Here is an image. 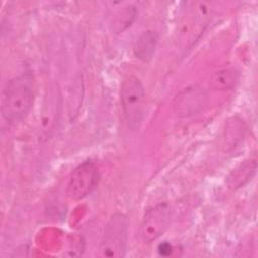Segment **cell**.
<instances>
[{
    "instance_id": "obj_3",
    "label": "cell",
    "mask_w": 258,
    "mask_h": 258,
    "mask_svg": "<svg viewBox=\"0 0 258 258\" xmlns=\"http://www.w3.org/2000/svg\"><path fill=\"white\" fill-rule=\"evenodd\" d=\"M128 217L122 213L114 214L107 225L100 243V255L103 257H122L125 255L128 241Z\"/></svg>"
},
{
    "instance_id": "obj_5",
    "label": "cell",
    "mask_w": 258,
    "mask_h": 258,
    "mask_svg": "<svg viewBox=\"0 0 258 258\" xmlns=\"http://www.w3.org/2000/svg\"><path fill=\"white\" fill-rule=\"evenodd\" d=\"M172 220V210L166 203L157 204L146 211L140 224V236L144 243L158 239L168 229Z\"/></svg>"
},
{
    "instance_id": "obj_6",
    "label": "cell",
    "mask_w": 258,
    "mask_h": 258,
    "mask_svg": "<svg viewBox=\"0 0 258 258\" xmlns=\"http://www.w3.org/2000/svg\"><path fill=\"white\" fill-rule=\"evenodd\" d=\"M207 103L204 91L198 88H186L175 96L173 110L177 116L188 117L200 112Z\"/></svg>"
},
{
    "instance_id": "obj_10",
    "label": "cell",
    "mask_w": 258,
    "mask_h": 258,
    "mask_svg": "<svg viewBox=\"0 0 258 258\" xmlns=\"http://www.w3.org/2000/svg\"><path fill=\"white\" fill-rule=\"evenodd\" d=\"M160 249H163V247L161 246V247H160ZM164 251H165V250H159V252H160L161 254H163V253H164ZM169 253H170V246H169V247H167V249H166V254H169Z\"/></svg>"
},
{
    "instance_id": "obj_4",
    "label": "cell",
    "mask_w": 258,
    "mask_h": 258,
    "mask_svg": "<svg viewBox=\"0 0 258 258\" xmlns=\"http://www.w3.org/2000/svg\"><path fill=\"white\" fill-rule=\"evenodd\" d=\"M100 173L93 161H85L78 165L72 172L66 194L72 201H81L88 197L98 185Z\"/></svg>"
},
{
    "instance_id": "obj_7",
    "label": "cell",
    "mask_w": 258,
    "mask_h": 258,
    "mask_svg": "<svg viewBox=\"0 0 258 258\" xmlns=\"http://www.w3.org/2000/svg\"><path fill=\"white\" fill-rule=\"evenodd\" d=\"M257 162L255 159L245 160L239 164L227 178V184L232 189H237L244 186L249 180L252 179L256 172Z\"/></svg>"
},
{
    "instance_id": "obj_8",
    "label": "cell",
    "mask_w": 258,
    "mask_h": 258,
    "mask_svg": "<svg viewBox=\"0 0 258 258\" xmlns=\"http://www.w3.org/2000/svg\"><path fill=\"white\" fill-rule=\"evenodd\" d=\"M158 33L152 30L144 31L134 44V54L142 61H149L154 54L158 43Z\"/></svg>"
},
{
    "instance_id": "obj_2",
    "label": "cell",
    "mask_w": 258,
    "mask_h": 258,
    "mask_svg": "<svg viewBox=\"0 0 258 258\" xmlns=\"http://www.w3.org/2000/svg\"><path fill=\"white\" fill-rule=\"evenodd\" d=\"M120 103L125 121L131 131L139 129L145 109V91L135 76L126 77L120 86Z\"/></svg>"
},
{
    "instance_id": "obj_9",
    "label": "cell",
    "mask_w": 258,
    "mask_h": 258,
    "mask_svg": "<svg viewBox=\"0 0 258 258\" xmlns=\"http://www.w3.org/2000/svg\"><path fill=\"white\" fill-rule=\"evenodd\" d=\"M239 72L234 68H226L217 71L210 79V87L217 91L231 90L239 82Z\"/></svg>"
},
{
    "instance_id": "obj_1",
    "label": "cell",
    "mask_w": 258,
    "mask_h": 258,
    "mask_svg": "<svg viewBox=\"0 0 258 258\" xmlns=\"http://www.w3.org/2000/svg\"><path fill=\"white\" fill-rule=\"evenodd\" d=\"M34 95L30 79L20 76L9 81L2 94L1 113L8 123H16L23 120L30 112Z\"/></svg>"
}]
</instances>
